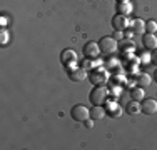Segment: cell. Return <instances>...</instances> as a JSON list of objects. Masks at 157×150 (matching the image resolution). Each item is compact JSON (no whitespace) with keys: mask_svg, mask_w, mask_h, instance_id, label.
I'll return each instance as SVG.
<instances>
[{"mask_svg":"<svg viewBox=\"0 0 157 150\" xmlns=\"http://www.w3.org/2000/svg\"><path fill=\"white\" fill-rule=\"evenodd\" d=\"M152 62H154L155 65H157V48H155L154 52H152Z\"/></svg>","mask_w":157,"mask_h":150,"instance_id":"484cf974","label":"cell"},{"mask_svg":"<svg viewBox=\"0 0 157 150\" xmlns=\"http://www.w3.org/2000/svg\"><path fill=\"white\" fill-rule=\"evenodd\" d=\"M109 88L105 87V85H95V88L90 92V95H89V99H90V102L94 105H104L107 102V97H109Z\"/></svg>","mask_w":157,"mask_h":150,"instance_id":"6da1fadb","label":"cell"},{"mask_svg":"<svg viewBox=\"0 0 157 150\" xmlns=\"http://www.w3.org/2000/svg\"><path fill=\"white\" fill-rule=\"evenodd\" d=\"M112 37H114V39L117 40V42H122V40H124V33H122V30H115Z\"/></svg>","mask_w":157,"mask_h":150,"instance_id":"7402d4cb","label":"cell"},{"mask_svg":"<svg viewBox=\"0 0 157 150\" xmlns=\"http://www.w3.org/2000/svg\"><path fill=\"white\" fill-rule=\"evenodd\" d=\"M60 62L67 67V70L77 69V62H78L77 54L74 50H70V48H67V50H63L62 54H60Z\"/></svg>","mask_w":157,"mask_h":150,"instance_id":"277c9868","label":"cell"},{"mask_svg":"<svg viewBox=\"0 0 157 150\" xmlns=\"http://www.w3.org/2000/svg\"><path fill=\"white\" fill-rule=\"evenodd\" d=\"M69 78L72 82H80V80H85L87 78V70L84 67H77L74 70H69Z\"/></svg>","mask_w":157,"mask_h":150,"instance_id":"9c48e42d","label":"cell"},{"mask_svg":"<svg viewBox=\"0 0 157 150\" xmlns=\"http://www.w3.org/2000/svg\"><path fill=\"white\" fill-rule=\"evenodd\" d=\"M125 107H127V112H129V114H140L142 112V105L137 102V100H130Z\"/></svg>","mask_w":157,"mask_h":150,"instance_id":"e0dca14e","label":"cell"},{"mask_svg":"<svg viewBox=\"0 0 157 150\" xmlns=\"http://www.w3.org/2000/svg\"><path fill=\"white\" fill-rule=\"evenodd\" d=\"M89 78H90V82L94 85H105L107 80H109V73H107V70L104 67H95V69L90 70Z\"/></svg>","mask_w":157,"mask_h":150,"instance_id":"3957f363","label":"cell"},{"mask_svg":"<svg viewBox=\"0 0 157 150\" xmlns=\"http://www.w3.org/2000/svg\"><path fill=\"white\" fill-rule=\"evenodd\" d=\"M112 25H114L115 30H125V28H129L130 22H129V18H127V15L117 13L114 18H112Z\"/></svg>","mask_w":157,"mask_h":150,"instance_id":"52a82bcc","label":"cell"},{"mask_svg":"<svg viewBox=\"0 0 157 150\" xmlns=\"http://www.w3.org/2000/svg\"><path fill=\"white\" fill-rule=\"evenodd\" d=\"M132 10H134V7L129 0H122V2L117 3V12L121 15H129V13H132Z\"/></svg>","mask_w":157,"mask_h":150,"instance_id":"4fadbf2b","label":"cell"},{"mask_svg":"<svg viewBox=\"0 0 157 150\" xmlns=\"http://www.w3.org/2000/svg\"><path fill=\"white\" fill-rule=\"evenodd\" d=\"M144 47L149 50H155L157 48V39L154 33H145L144 35Z\"/></svg>","mask_w":157,"mask_h":150,"instance_id":"5bb4252c","label":"cell"},{"mask_svg":"<svg viewBox=\"0 0 157 150\" xmlns=\"http://www.w3.org/2000/svg\"><path fill=\"white\" fill-rule=\"evenodd\" d=\"M105 65L109 67V69H114V67H117V60H114V58H109L105 62Z\"/></svg>","mask_w":157,"mask_h":150,"instance_id":"cb8c5ba5","label":"cell"},{"mask_svg":"<svg viewBox=\"0 0 157 150\" xmlns=\"http://www.w3.org/2000/svg\"><path fill=\"white\" fill-rule=\"evenodd\" d=\"M105 112H107V115H110L112 118H117V117H121V115H122V112H124V110H122V107L117 102L112 100V102H109L105 105Z\"/></svg>","mask_w":157,"mask_h":150,"instance_id":"30bf717a","label":"cell"},{"mask_svg":"<svg viewBox=\"0 0 157 150\" xmlns=\"http://www.w3.org/2000/svg\"><path fill=\"white\" fill-rule=\"evenodd\" d=\"M109 92H112V93H110L112 97H117V99H119V97H121L122 88H121V87H117V88H112V90H109Z\"/></svg>","mask_w":157,"mask_h":150,"instance_id":"603a6c76","label":"cell"},{"mask_svg":"<svg viewBox=\"0 0 157 150\" xmlns=\"http://www.w3.org/2000/svg\"><path fill=\"white\" fill-rule=\"evenodd\" d=\"M5 24H7V18L2 17V27H5Z\"/></svg>","mask_w":157,"mask_h":150,"instance_id":"4316f807","label":"cell"},{"mask_svg":"<svg viewBox=\"0 0 157 150\" xmlns=\"http://www.w3.org/2000/svg\"><path fill=\"white\" fill-rule=\"evenodd\" d=\"M157 30V22L155 20H147L145 22V33H154Z\"/></svg>","mask_w":157,"mask_h":150,"instance_id":"ac0fdd59","label":"cell"},{"mask_svg":"<svg viewBox=\"0 0 157 150\" xmlns=\"http://www.w3.org/2000/svg\"><path fill=\"white\" fill-rule=\"evenodd\" d=\"M130 30H132V33H136V35H142V33L145 32V22L140 20V18H134V20L130 22Z\"/></svg>","mask_w":157,"mask_h":150,"instance_id":"8fae6325","label":"cell"},{"mask_svg":"<svg viewBox=\"0 0 157 150\" xmlns=\"http://www.w3.org/2000/svg\"><path fill=\"white\" fill-rule=\"evenodd\" d=\"M84 123H85V127H87V129H92V127H94V118H90V120L87 118Z\"/></svg>","mask_w":157,"mask_h":150,"instance_id":"d4e9b609","label":"cell"},{"mask_svg":"<svg viewBox=\"0 0 157 150\" xmlns=\"http://www.w3.org/2000/svg\"><path fill=\"white\" fill-rule=\"evenodd\" d=\"M105 115H107L105 107H102V105H94L90 108V118H94V120H102Z\"/></svg>","mask_w":157,"mask_h":150,"instance_id":"7c38bea8","label":"cell"},{"mask_svg":"<svg viewBox=\"0 0 157 150\" xmlns=\"http://www.w3.org/2000/svg\"><path fill=\"white\" fill-rule=\"evenodd\" d=\"M139 60H140L142 63H151V62H152V54L145 52V54H142L140 57H139Z\"/></svg>","mask_w":157,"mask_h":150,"instance_id":"ffe728a7","label":"cell"},{"mask_svg":"<svg viewBox=\"0 0 157 150\" xmlns=\"http://www.w3.org/2000/svg\"><path fill=\"white\" fill-rule=\"evenodd\" d=\"M122 43H124L122 50H124L125 54H132V52H134V43L130 42V45H129V42H125V40H122Z\"/></svg>","mask_w":157,"mask_h":150,"instance_id":"44dd1931","label":"cell"},{"mask_svg":"<svg viewBox=\"0 0 157 150\" xmlns=\"http://www.w3.org/2000/svg\"><path fill=\"white\" fill-rule=\"evenodd\" d=\"M144 95H145V93H144V88L139 87V85L130 90V99H132V100H137V102H140V100H144Z\"/></svg>","mask_w":157,"mask_h":150,"instance_id":"2e32d148","label":"cell"},{"mask_svg":"<svg viewBox=\"0 0 157 150\" xmlns=\"http://www.w3.org/2000/svg\"><path fill=\"white\" fill-rule=\"evenodd\" d=\"M100 54H102V52H100L99 43L87 42V43L84 45V55H85V58H99Z\"/></svg>","mask_w":157,"mask_h":150,"instance_id":"8992f818","label":"cell"},{"mask_svg":"<svg viewBox=\"0 0 157 150\" xmlns=\"http://www.w3.org/2000/svg\"><path fill=\"white\" fill-rule=\"evenodd\" d=\"M72 118L77 120V122H85L89 117H90V110H89L85 105H75V107H72Z\"/></svg>","mask_w":157,"mask_h":150,"instance_id":"5b68a950","label":"cell"},{"mask_svg":"<svg viewBox=\"0 0 157 150\" xmlns=\"http://www.w3.org/2000/svg\"><path fill=\"white\" fill-rule=\"evenodd\" d=\"M154 78H155V82H157V70H155V73H154Z\"/></svg>","mask_w":157,"mask_h":150,"instance_id":"83f0119b","label":"cell"},{"mask_svg":"<svg viewBox=\"0 0 157 150\" xmlns=\"http://www.w3.org/2000/svg\"><path fill=\"white\" fill-rule=\"evenodd\" d=\"M119 2H122V0H119Z\"/></svg>","mask_w":157,"mask_h":150,"instance_id":"f1b7e54d","label":"cell"},{"mask_svg":"<svg viewBox=\"0 0 157 150\" xmlns=\"http://www.w3.org/2000/svg\"><path fill=\"white\" fill-rule=\"evenodd\" d=\"M136 84L139 85V87H147V85H151L152 84V80H151V75L149 73H139L136 77Z\"/></svg>","mask_w":157,"mask_h":150,"instance_id":"9a60e30c","label":"cell"},{"mask_svg":"<svg viewBox=\"0 0 157 150\" xmlns=\"http://www.w3.org/2000/svg\"><path fill=\"white\" fill-rule=\"evenodd\" d=\"M140 105H142V112H144L145 115L157 114V100H154V99H144V102H142Z\"/></svg>","mask_w":157,"mask_h":150,"instance_id":"ba28073f","label":"cell"},{"mask_svg":"<svg viewBox=\"0 0 157 150\" xmlns=\"http://www.w3.org/2000/svg\"><path fill=\"white\" fill-rule=\"evenodd\" d=\"M99 47H100V52L104 55H114L119 48V42L114 39V37H102L99 42Z\"/></svg>","mask_w":157,"mask_h":150,"instance_id":"7a4b0ae2","label":"cell"},{"mask_svg":"<svg viewBox=\"0 0 157 150\" xmlns=\"http://www.w3.org/2000/svg\"><path fill=\"white\" fill-rule=\"evenodd\" d=\"M0 43L2 45H7V42H9V32H7L5 27H2V30H0Z\"/></svg>","mask_w":157,"mask_h":150,"instance_id":"d6986e66","label":"cell"}]
</instances>
